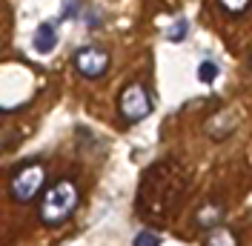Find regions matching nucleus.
<instances>
[{
  "instance_id": "5",
  "label": "nucleus",
  "mask_w": 252,
  "mask_h": 246,
  "mask_svg": "<svg viewBox=\"0 0 252 246\" xmlns=\"http://www.w3.org/2000/svg\"><path fill=\"white\" fill-rule=\"evenodd\" d=\"M58 46V31L52 23H40V29L34 34V52H40V55H49V52H55Z\"/></svg>"
},
{
  "instance_id": "10",
  "label": "nucleus",
  "mask_w": 252,
  "mask_h": 246,
  "mask_svg": "<svg viewBox=\"0 0 252 246\" xmlns=\"http://www.w3.org/2000/svg\"><path fill=\"white\" fill-rule=\"evenodd\" d=\"M218 3L226 9V12H229V15H244V12L250 9L252 0H218Z\"/></svg>"
},
{
  "instance_id": "12",
  "label": "nucleus",
  "mask_w": 252,
  "mask_h": 246,
  "mask_svg": "<svg viewBox=\"0 0 252 246\" xmlns=\"http://www.w3.org/2000/svg\"><path fill=\"white\" fill-rule=\"evenodd\" d=\"M78 12V0H69L66 6H63V15H61V20H69V17Z\"/></svg>"
},
{
  "instance_id": "7",
  "label": "nucleus",
  "mask_w": 252,
  "mask_h": 246,
  "mask_svg": "<svg viewBox=\"0 0 252 246\" xmlns=\"http://www.w3.org/2000/svg\"><path fill=\"white\" fill-rule=\"evenodd\" d=\"M220 215H223V209H220L218 203H206L201 206V212L195 217V223L201 226V229H212V226H218L220 223Z\"/></svg>"
},
{
  "instance_id": "4",
  "label": "nucleus",
  "mask_w": 252,
  "mask_h": 246,
  "mask_svg": "<svg viewBox=\"0 0 252 246\" xmlns=\"http://www.w3.org/2000/svg\"><path fill=\"white\" fill-rule=\"evenodd\" d=\"M75 69H78L80 77H86V80H97V77H103L109 72V52L100 46H83L75 52Z\"/></svg>"
},
{
  "instance_id": "9",
  "label": "nucleus",
  "mask_w": 252,
  "mask_h": 246,
  "mask_svg": "<svg viewBox=\"0 0 252 246\" xmlns=\"http://www.w3.org/2000/svg\"><path fill=\"white\" fill-rule=\"evenodd\" d=\"M215 77H218V66L212 61H204L198 66V80H201V83H212Z\"/></svg>"
},
{
  "instance_id": "13",
  "label": "nucleus",
  "mask_w": 252,
  "mask_h": 246,
  "mask_svg": "<svg viewBox=\"0 0 252 246\" xmlns=\"http://www.w3.org/2000/svg\"><path fill=\"white\" fill-rule=\"evenodd\" d=\"M250 69H252V63H250Z\"/></svg>"
},
{
  "instance_id": "2",
  "label": "nucleus",
  "mask_w": 252,
  "mask_h": 246,
  "mask_svg": "<svg viewBox=\"0 0 252 246\" xmlns=\"http://www.w3.org/2000/svg\"><path fill=\"white\" fill-rule=\"evenodd\" d=\"M46 186V166L43 163H26L12 175L9 181V195L17 203H32L40 195V189Z\"/></svg>"
},
{
  "instance_id": "1",
  "label": "nucleus",
  "mask_w": 252,
  "mask_h": 246,
  "mask_svg": "<svg viewBox=\"0 0 252 246\" xmlns=\"http://www.w3.org/2000/svg\"><path fill=\"white\" fill-rule=\"evenodd\" d=\"M80 206V189L72 178H61L49 186L40 198V209H37V217L40 223L46 226H63L69 217L78 212Z\"/></svg>"
},
{
  "instance_id": "11",
  "label": "nucleus",
  "mask_w": 252,
  "mask_h": 246,
  "mask_svg": "<svg viewBox=\"0 0 252 246\" xmlns=\"http://www.w3.org/2000/svg\"><path fill=\"white\" fill-rule=\"evenodd\" d=\"M187 31H189L187 20H178V23H175L172 29H169V34H166V37H169V40H172V43H181V40H184V37H187Z\"/></svg>"
},
{
  "instance_id": "8",
  "label": "nucleus",
  "mask_w": 252,
  "mask_h": 246,
  "mask_svg": "<svg viewBox=\"0 0 252 246\" xmlns=\"http://www.w3.org/2000/svg\"><path fill=\"white\" fill-rule=\"evenodd\" d=\"M135 246H160V235L152 229H141L135 235Z\"/></svg>"
},
{
  "instance_id": "3",
  "label": "nucleus",
  "mask_w": 252,
  "mask_h": 246,
  "mask_svg": "<svg viewBox=\"0 0 252 246\" xmlns=\"http://www.w3.org/2000/svg\"><path fill=\"white\" fill-rule=\"evenodd\" d=\"M118 112L126 123H138L152 112V97L143 83H129L118 97Z\"/></svg>"
},
{
  "instance_id": "6",
  "label": "nucleus",
  "mask_w": 252,
  "mask_h": 246,
  "mask_svg": "<svg viewBox=\"0 0 252 246\" xmlns=\"http://www.w3.org/2000/svg\"><path fill=\"white\" fill-rule=\"evenodd\" d=\"M204 246H241V241H238V235L229 226H212L209 229V235H206Z\"/></svg>"
}]
</instances>
